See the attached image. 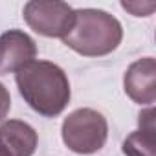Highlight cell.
Segmentation results:
<instances>
[{"mask_svg": "<svg viewBox=\"0 0 156 156\" xmlns=\"http://www.w3.org/2000/svg\"><path fill=\"white\" fill-rule=\"evenodd\" d=\"M0 156H8V154H6V152H4L2 149H0Z\"/></svg>", "mask_w": 156, "mask_h": 156, "instance_id": "11", "label": "cell"}, {"mask_svg": "<svg viewBox=\"0 0 156 156\" xmlns=\"http://www.w3.org/2000/svg\"><path fill=\"white\" fill-rule=\"evenodd\" d=\"M61 136L72 152L94 154L107 143L108 123L105 116L94 108H77L64 118Z\"/></svg>", "mask_w": 156, "mask_h": 156, "instance_id": "3", "label": "cell"}, {"mask_svg": "<svg viewBox=\"0 0 156 156\" xmlns=\"http://www.w3.org/2000/svg\"><path fill=\"white\" fill-rule=\"evenodd\" d=\"M125 94L138 105L152 107L156 99V62L154 57L134 61L123 75Z\"/></svg>", "mask_w": 156, "mask_h": 156, "instance_id": "6", "label": "cell"}, {"mask_svg": "<svg viewBox=\"0 0 156 156\" xmlns=\"http://www.w3.org/2000/svg\"><path fill=\"white\" fill-rule=\"evenodd\" d=\"M121 8L127 9V11H130L134 17H149L156 6H154L152 2H149V4H140V2L129 4V2H121Z\"/></svg>", "mask_w": 156, "mask_h": 156, "instance_id": "9", "label": "cell"}, {"mask_svg": "<svg viewBox=\"0 0 156 156\" xmlns=\"http://www.w3.org/2000/svg\"><path fill=\"white\" fill-rule=\"evenodd\" d=\"M20 96L41 116L55 118L70 103V81L61 66L50 61H31L15 75Z\"/></svg>", "mask_w": 156, "mask_h": 156, "instance_id": "1", "label": "cell"}, {"mask_svg": "<svg viewBox=\"0 0 156 156\" xmlns=\"http://www.w3.org/2000/svg\"><path fill=\"white\" fill-rule=\"evenodd\" d=\"M26 24L39 35L64 39L73 26V8L66 2L31 0L24 6Z\"/></svg>", "mask_w": 156, "mask_h": 156, "instance_id": "4", "label": "cell"}, {"mask_svg": "<svg viewBox=\"0 0 156 156\" xmlns=\"http://www.w3.org/2000/svg\"><path fill=\"white\" fill-rule=\"evenodd\" d=\"M39 136L31 125L20 119H9L0 125V149L8 156H33Z\"/></svg>", "mask_w": 156, "mask_h": 156, "instance_id": "7", "label": "cell"}, {"mask_svg": "<svg viewBox=\"0 0 156 156\" xmlns=\"http://www.w3.org/2000/svg\"><path fill=\"white\" fill-rule=\"evenodd\" d=\"M140 129L130 132L123 141L125 156H154L156 154V123L154 108L149 107L138 118Z\"/></svg>", "mask_w": 156, "mask_h": 156, "instance_id": "8", "label": "cell"}, {"mask_svg": "<svg viewBox=\"0 0 156 156\" xmlns=\"http://www.w3.org/2000/svg\"><path fill=\"white\" fill-rule=\"evenodd\" d=\"M9 108H11V96L8 92V88L0 83V121L8 116Z\"/></svg>", "mask_w": 156, "mask_h": 156, "instance_id": "10", "label": "cell"}, {"mask_svg": "<svg viewBox=\"0 0 156 156\" xmlns=\"http://www.w3.org/2000/svg\"><path fill=\"white\" fill-rule=\"evenodd\" d=\"M37 57L35 41L20 31L9 30L0 35V75L19 72Z\"/></svg>", "mask_w": 156, "mask_h": 156, "instance_id": "5", "label": "cell"}, {"mask_svg": "<svg viewBox=\"0 0 156 156\" xmlns=\"http://www.w3.org/2000/svg\"><path fill=\"white\" fill-rule=\"evenodd\" d=\"M123 39L121 22L103 9H73V26L62 42L85 57L112 53Z\"/></svg>", "mask_w": 156, "mask_h": 156, "instance_id": "2", "label": "cell"}]
</instances>
